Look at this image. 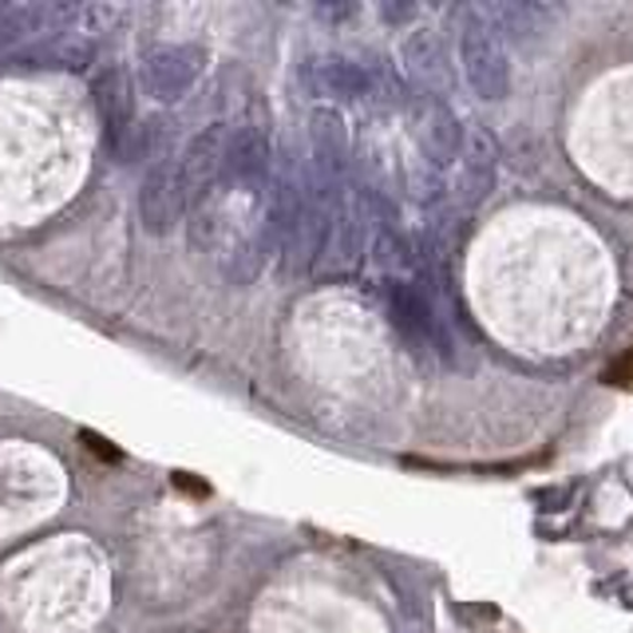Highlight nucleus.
I'll list each match as a JSON object with an SVG mask.
<instances>
[{"mask_svg": "<svg viewBox=\"0 0 633 633\" xmlns=\"http://www.w3.org/2000/svg\"><path fill=\"white\" fill-rule=\"evenodd\" d=\"M606 384H614V389H633V349H625V353L610 364Z\"/></svg>", "mask_w": 633, "mask_h": 633, "instance_id": "obj_1", "label": "nucleus"}, {"mask_svg": "<svg viewBox=\"0 0 633 633\" xmlns=\"http://www.w3.org/2000/svg\"><path fill=\"white\" fill-rule=\"evenodd\" d=\"M83 443H88L91 452H100V455H108V460H119V452H115V448H108V440H100V435H91V432H83Z\"/></svg>", "mask_w": 633, "mask_h": 633, "instance_id": "obj_2", "label": "nucleus"}]
</instances>
